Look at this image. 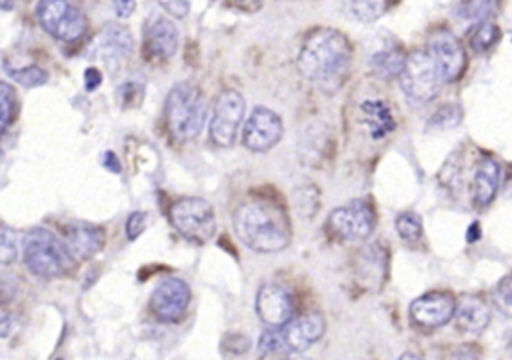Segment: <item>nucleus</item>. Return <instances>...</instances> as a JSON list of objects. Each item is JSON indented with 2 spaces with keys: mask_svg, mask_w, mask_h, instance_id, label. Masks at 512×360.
<instances>
[{
  "mask_svg": "<svg viewBox=\"0 0 512 360\" xmlns=\"http://www.w3.org/2000/svg\"><path fill=\"white\" fill-rule=\"evenodd\" d=\"M452 360H478V358L472 348H460L452 354Z\"/></svg>",
  "mask_w": 512,
  "mask_h": 360,
  "instance_id": "4c0bfd02",
  "label": "nucleus"
},
{
  "mask_svg": "<svg viewBox=\"0 0 512 360\" xmlns=\"http://www.w3.org/2000/svg\"><path fill=\"white\" fill-rule=\"evenodd\" d=\"M164 118L168 132L176 142L196 138L206 122V102L202 92L188 82L176 84L166 96Z\"/></svg>",
  "mask_w": 512,
  "mask_h": 360,
  "instance_id": "7ed1b4c3",
  "label": "nucleus"
},
{
  "mask_svg": "<svg viewBox=\"0 0 512 360\" xmlns=\"http://www.w3.org/2000/svg\"><path fill=\"white\" fill-rule=\"evenodd\" d=\"M18 256V242L12 230L0 228V264H12Z\"/></svg>",
  "mask_w": 512,
  "mask_h": 360,
  "instance_id": "7c9ffc66",
  "label": "nucleus"
},
{
  "mask_svg": "<svg viewBox=\"0 0 512 360\" xmlns=\"http://www.w3.org/2000/svg\"><path fill=\"white\" fill-rule=\"evenodd\" d=\"M14 108H16V92L10 84L0 80V132L6 130V126L10 124L14 116Z\"/></svg>",
  "mask_w": 512,
  "mask_h": 360,
  "instance_id": "c85d7f7f",
  "label": "nucleus"
},
{
  "mask_svg": "<svg viewBox=\"0 0 512 360\" xmlns=\"http://www.w3.org/2000/svg\"><path fill=\"white\" fill-rule=\"evenodd\" d=\"M190 296V286L182 278L168 276L156 284L150 296V310L158 320L178 322L188 310Z\"/></svg>",
  "mask_w": 512,
  "mask_h": 360,
  "instance_id": "9d476101",
  "label": "nucleus"
},
{
  "mask_svg": "<svg viewBox=\"0 0 512 360\" xmlns=\"http://www.w3.org/2000/svg\"><path fill=\"white\" fill-rule=\"evenodd\" d=\"M404 58L406 56L402 52V46L396 42H388L372 52L370 66H372L374 74H378L380 78H394L400 74Z\"/></svg>",
  "mask_w": 512,
  "mask_h": 360,
  "instance_id": "4be33fe9",
  "label": "nucleus"
},
{
  "mask_svg": "<svg viewBox=\"0 0 512 360\" xmlns=\"http://www.w3.org/2000/svg\"><path fill=\"white\" fill-rule=\"evenodd\" d=\"M238 4H252V6H258L262 0H236Z\"/></svg>",
  "mask_w": 512,
  "mask_h": 360,
  "instance_id": "79ce46f5",
  "label": "nucleus"
},
{
  "mask_svg": "<svg viewBox=\"0 0 512 360\" xmlns=\"http://www.w3.org/2000/svg\"><path fill=\"white\" fill-rule=\"evenodd\" d=\"M398 360H424V358L418 356V354H414V352H404Z\"/></svg>",
  "mask_w": 512,
  "mask_h": 360,
  "instance_id": "ea45409f",
  "label": "nucleus"
},
{
  "mask_svg": "<svg viewBox=\"0 0 512 360\" xmlns=\"http://www.w3.org/2000/svg\"><path fill=\"white\" fill-rule=\"evenodd\" d=\"M492 296H494V302L498 304V308H500L504 314H510V296H512L510 276H504V278L496 284Z\"/></svg>",
  "mask_w": 512,
  "mask_h": 360,
  "instance_id": "2f4dec72",
  "label": "nucleus"
},
{
  "mask_svg": "<svg viewBox=\"0 0 512 360\" xmlns=\"http://www.w3.org/2000/svg\"><path fill=\"white\" fill-rule=\"evenodd\" d=\"M102 164H104L106 170H110V172H114V174H118V172L122 170V166H120V162H118V158H116L114 152H106L104 158H102Z\"/></svg>",
  "mask_w": 512,
  "mask_h": 360,
  "instance_id": "e433bc0d",
  "label": "nucleus"
},
{
  "mask_svg": "<svg viewBox=\"0 0 512 360\" xmlns=\"http://www.w3.org/2000/svg\"><path fill=\"white\" fill-rule=\"evenodd\" d=\"M324 328L326 324L320 312H306L302 316L290 318L278 330L290 352H304L322 338Z\"/></svg>",
  "mask_w": 512,
  "mask_h": 360,
  "instance_id": "2eb2a0df",
  "label": "nucleus"
},
{
  "mask_svg": "<svg viewBox=\"0 0 512 360\" xmlns=\"http://www.w3.org/2000/svg\"><path fill=\"white\" fill-rule=\"evenodd\" d=\"M146 218H148L146 212H140V210H136V212H132L128 216V220H126V236H128V240H136L144 232Z\"/></svg>",
  "mask_w": 512,
  "mask_h": 360,
  "instance_id": "473e14b6",
  "label": "nucleus"
},
{
  "mask_svg": "<svg viewBox=\"0 0 512 360\" xmlns=\"http://www.w3.org/2000/svg\"><path fill=\"white\" fill-rule=\"evenodd\" d=\"M232 220L240 242L250 250L270 254L290 244V220L274 200L248 198L236 208Z\"/></svg>",
  "mask_w": 512,
  "mask_h": 360,
  "instance_id": "f03ea898",
  "label": "nucleus"
},
{
  "mask_svg": "<svg viewBox=\"0 0 512 360\" xmlns=\"http://www.w3.org/2000/svg\"><path fill=\"white\" fill-rule=\"evenodd\" d=\"M466 238H468V242H476V240L480 238V228H478L476 222L468 228V236H466Z\"/></svg>",
  "mask_w": 512,
  "mask_h": 360,
  "instance_id": "58836bf2",
  "label": "nucleus"
},
{
  "mask_svg": "<svg viewBox=\"0 0 512 360\" xmlns=\"http://www.w3.org/2000/svg\"><path fill=\"white\" fill-rule=\"evenodd\" d=\"M260 356L262 360H282L284 356H288V348L280 336L278 328H270L262 334L260 338Z\"/></svg>",
  "mask_w": 512,
  "mask_h": 360,
  "instance_id": "b1692460",
  "label": "nucleus"
},
{
  "mask_svg": "<svg viewBox=\"0 0 512 360\" xmlns=\"http://www.w3.org/2000/svg\"><path fill=\"white\" fill-rule=\"evenodd\" d=\"M162 6L176 18H182L188 14V2L186 0H168V2H162Z\"/></svg>",
  "mask_w": 512,
  "mask_h": 360,
  "instance_id": "f704fd0d",
  "label": "nucleus"
},
{
  "mask_svg": "<svg viewBox=\"0 0 512 360\" xmlns=\"http://www.w3.org/2000/svg\"><path fill=\"white\" fill-rule=\"evenodd\" d=\"M400 86L404 94L416 102H430L438 96L444 80L438 70V64L426 50L410 52L404 58L400 70Z\"/></svg>",
  "mask_w": 512,
  "mask_h": 360,
  "instance_id": "423d86ee",
  "label": "nucleus"
},
{
  "mask_svg": "<svg viewBox=\"0 0 512 360\" xmlns=\"http://www.w3.org/2000/svg\"><path fill=\"white\" fill-rule=\"evenodd\" d=\"M360 112H362V120L368 126V132L372 138H384L396 126L392 110L384 100H378V98L364 100L360 104Z\"/></svg>",
  "mask_w": 512,
  "mask_h": 360,
  "instance_id": "412c9836",
  "label": "nucleus"
},
{
  "mask_svg": "<svg viewBox=\"0 0 512 360\" xmlns=\"http://www.w3.org/2000/svg\"><path fill=\"white\" fill-rule=\"evenodd\" d=\"M500 176L502 172L498 160H494L492 156H484L482 160H478L472 174V200L478 208L488 206L496 198Z\"/></svg>",
  "mask_w": 512,
  "mask_h": 360,
  "instance_id": "a211bd4d",
  "label": "nucleus"
},
{
  "mask_svg": "<svg viewBox=\"0 0 512 360\" xmlns=\"http://www.w3.org/2000/svg\"><path fill=\"white\" fill-rule=\"evenodd\" d=\"M36 18L52 38L62 42H74L86 32V16L68 0H40Z\"/></svg>",
  "mask_w": 512,
  "mask_h": 360,
  "instance_id": "0eeeda50",
  "label": "nucleus"
},
{
  "mask_svg": "<svg viewBox=\"0 0 512 360\" xmlns=\"http://www.w3.org/2000/svg\"><path fill=\"white\" fill-rule=\"evenodd\" d=\"M498 10V0H468L460 8V16L470 20H486Z\"/></svg>",
  "mask_w": 512,
  "mask_h": 360,
  "instance_id": "cd10ccee",
  "label": "nucleus"
},
{
  "mask_svg": "<svg viewBox=\"0 0 512 360\" xmlns=\"http://www.w3.org/2000/svg\"><path fill=\"white\" fill-rule=\"evenodd\" d=\"M498 40H500V28L490 20H482L470 34V48L476 54H484L492 50L494 44H498Z\"/></svg>",
  "mask_w": 512,
  "mask_h": 360,
  "instance_id": "5701e85b",
  "label": "nucleus"
},
{
  "mask_svg": "<svg viewBox=\"0 0 512 360\" xmlns=\"http://www.w3.org/2000/svg\"><path fill=\"white\" fill-rule=\"evenodd\" d=\"M426 52L438 64V70H440L444 82H452V80L460 78V74L464 72V66H466L464 48L452 32H448V30L434 32L428 40Z\"/></svg>",
  "mask_w": 512,
  "mask_h": 360,
  "instance_id": "f8f14e48",
  "label": "nucleus"
},
{
  "mask_svg": "<svg viewBox=\"0 0 512 360\" xmlns=\"http://www.w3.org/2000/svg\"><path fill=\"white\" fill-rule=\"evenodd\" d=\"M6 72L16 84H22L24 88H36V86H42L48 82V72L40 66H24L18 70L6 68Z\"/></svg>",
  "mask_w": 512,
  "mask_h": 360,
  "instance_id": "393cba45",
  "label": "nucleus"
},
{
  "mask_svg": "<svg viewBox=\"0 0 512 360\" xmlns=\"http://www.w3.org/2000/svg\"><path fill=\"white\" fill-rule=\"evenodd\" d=\"M242 118H244L242 94L236 90H222L212 108L210 140L220 148L232 146Z\"/></svg>",
  "mask_w": 512,
  "mask_h": 360,
  "instance_id": "1a4fd4ad",
  "label": "nucleus"
},
{
  "mask_svg": "<svg viewBox=\"0 0 512 360\" xmlns=\"http://www.w3.org/2000/svg\"><path fill=\"white\" fill-rule=\"evenodd\" d=\"M454 296L448 292H426L410 304V318L422 328H440L452 320Z\"/></svg>",
  "mask_w": 512,
  "mask_h": 360,
  "instance_id": "4468645a",
  "label": "nucleus"
},
{
  "mask_svg": "<svg viewBox=\"0 0 512 360\" xmlns=\"http://www.w3.org/2000/svg\"><path fill=\"white\" fill-rule=\"evenodd\" d=\"M280 138H282L280 116L264 106L254 108L242 130L244 146L252 152H268L278 144Z\"/></svg>",
  "mask_w": 512,
  "mask_h": 360,
  "instance_id": "9b49d317",
  "label": "nucleus"
},
{
  "mask_svg": "<svg viewBox=\"0 0 512 360\" xmlns=\"http://www.w3.org/2000/svg\"><path fill=\"white\" fill-rule=\"evenodd\" d=\"M22 258L28 270L40 278H60L74 268V258L64 242L46 228H32L26 232Z\"/></svg>",
  "mask_w": 512,
  "mask_h": 360,
  "instance_id": "20e7f679",
  "label": "nucleus"
},
{
  "mask_svg": "<svg viewBox=\"0 0 512 360\" xmlns=\"http://www.w3.org/2000/svg\"><path fill=\"white\" fill-rule=\"evenodd\" d=\"M352 64L350 40L334 28L310 32L298 54V68L306 80L324 92H336Z\"/></svg>",
  "mask_w": 512,
  "mask_h": 360,
  "instance_id": "f257e3e1",
  "label": "nucleus"
},
{
  "mask_svg": "<svg viewBox=\"0 0 512 360\" xmlns=\"http://www.w3.org/2000/svg\"><path fill=\"white\" fill-rule=\"evenodd\" d=\"M396 232L406 242H416L422 236V220L414 212H402L396 216Z\"/></svg>",
  "mask_w": 512,
  "mask_h": 360,
  "instance_id": "bb28decb",
  "label": "nucleus"
},
{
  "mask_svg": "<svg viewBox=\"0 0 512 360\" xmlns=\"http://www.w3.org/2000/svg\"><path fill=\"white\" fill-rule=\"evenodd\" d=\"M282 360H308L306 356H300V354H290V356H284Z\"/></svg>",
  "mask_w": 512,
  "mask_h": 360,
  "instance_id": "a19ab883",
  "label": "nucleus"
},
{
  "mask_svg": "<svg viewBox=\"0 0 512 360\" xmlns=\"http://www.w3.org/2000/svg\"><path fill=\"white\" fill-rule=\"evenodd\" d=\"M84 82H86V90L98 88V84L102 82L100 70H98V68H86V72H84Z\"/></svg>",
  "mask_w": 512,
  "mask_h": 360,
  "instance_id": "c9c22d12",
  "label": "nucleus"
},
{
  "mask_svg": "<svg viewBox=\"0 0 512 360\" xmlns=\"http://www.w3.org/2000/svg\"><path fill=\"white\" fill-rule=\"evenodd\" d=\"M102 60L112 68H116L122 60H126L132 52V36L120 24H108L98 40Z\"/></svg>",
  "mask_w": 512,
  "mask_h": 360,
  "instance_id": "aec40b11",
  "label": "nucleus"
},
{
  "mask_svg": "<svg viewBox=\"0 0 512 360\" xmlns=\"http://www.w3.org/2000/svg\"><path fill=\"white\" fill-rule=\"evenodd\" d=\"M170 222L180 236L192 244H206L216 232L212 204L204 198L184 196L170 208Z\"/></svg>",
  "mask_w": 512,
  "mask_h": 360,
  "instance_id": "39448f33",
  "label": "nucleus"
},
{
  "mask_svg": "<svg viewBox=\"0 0 512 360\" xmlns=\"http://www.w3.org/2000/svg\"><path fill=\"white\" fill-rule=\"evenodd\" d=\"M104 230L94 224L74 222L64 228V246L74 260H88L104 246Z\"/></svg>",
  "mask_w": 512,
  "mask_h": 360,
  "instance_id": "f3484780",
  "label": "nucleus"
},
{
  "mask_svg": "<svg viewBox=\"0 0 512 360\" xmlns=\"http://www.w3.org/2000/svg\"><path fill=\"white\" fill-rule=\"evenodd\" d=\"M462 120V108L458 104H446L442 108H438L432 118L428 120V128L434 130H446V128H454L458 126Z\"/></svg>",
  "mask_w": 512,
  "mask_h": 360,
  "instance_id": "a878e982",
  "label": "nucleus"
},
{
  "mask_svg": "<svg viewBox=\"0 0 512 360\" xmlns=\"http://www.w3.org/2000/svg\"><path fill=\"white\" fill-rule=\"evenodd\" d=\"M112 8L118 18H130L136 10V0H112Z\"/></svg>",
  "mask_w": 512,
  "mask_h": 360,
  "instance_id": "72a5a7b5",
  "label": "nucleus"
},
{
  "mask_svg": "<svg viewBox=\"0 0 512 360\" xmlns=\"http://www.w3.org/2000/svg\"><path fill=\"white\" fill-rule=\"evenodd\" d=\"M256 314L258 318L270 326V328H280L282 324H286L292 314H294V300L292 294L274 282L262 284L256 292Z\"/></svg>",
  "mask_w": 512,
  "mask_h": 360,
  "instance_id": "ddd939ff",
  "label": "nucleus"
},
{
  "mask_svg": "<svg viewBox=\"0 0 512 360\" xmlns=\"http://www.w3.org/2000/svg\"><path fill=\"white\" fill-rule=\"evenodd\" d=\"M348 10L360 22H372L380 16L382 6H380V0H350Z\"/></svg>",
  "mask_w": 512,
  "mask_h": 360,
  "instance_id": "c756f323",
  "label": "nucleus"
},
{
  "mask_svg": "<svg viewBox=\"0 0 512 360\" xmlns=\"http://www.w3.org/2000/svg\"><path fill=\"white\" fill-rule=\"evenodd\" d=\"M458 328L466 334H480L490 322V308L488 304L474 294H464L454 304V314Z\"/></svg>",
  "mask_w": 512,
  "mask_h": 360,
  "instance_id": "6ab92c4d",
  "label": "nucleus"
},
{
  "mask_svg": "<svg viewBox=\"0 0 512 360\" xmlns=\"http://www.w3.org/2000/svg\"><path fill=\"white\" fill-rule=\"evenodd\" d=\"M376 226V212L374 206L364 200L356 198L352 202H346L344 206H338L328 216V228L346 242H358L366 240Z\"/></svg>",
  "mask_w": 512,
  "mask_h": 360,
  "instance_id": "6e6552de",
  "label": "nucleus"
},
{
  "mask_svg": "<svg viewBox=\"0 0 512 360\" xmlns=\"http://www.w3.org/2000/svg\"><path fill=\"white\" fill-rule=\"evenodd\" d=\"M178 48V30L174 22L164 16L150 18L144 28V50L152 60H168L176 54Z\"/></svg>",
  "mask_w": 512,
  "mask_h": 360,
  "instance_id": "dca6fc26",
  "label": "nucleus"
}]
</instances>
